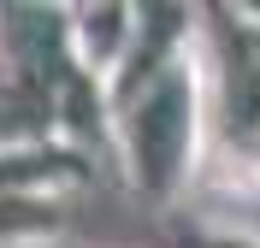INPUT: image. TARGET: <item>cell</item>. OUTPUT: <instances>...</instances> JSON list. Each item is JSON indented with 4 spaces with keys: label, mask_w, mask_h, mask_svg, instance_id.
<instances>
[{
    "label": "cell",
    "mask_w": 260,
    "mask_h": 248,
    "mask_svg": "<svg viewBox=\"0 0 260 248\" xmlns=\"http://www.w3.org/2000/svg\"><path fill=\"white\" fill-rule=\"evenodd\" d=\"M107 154L142 207L172 213L189 201V189L207 178V100L195 48L113 107Z\"/></svg>",
    "instance_id": "1"
},
{
    "label": "cell",
    "mask_w": 260,
    "mask_h": 248,
    "mask_svg": "<svg viewBox=\"0 0 260 248\" xmlns=\"http://www.w3.org/2000/svg\"><path fill=\"white\" fill-rule=\"evenodd\" d=\"M195 59L207 100V178L260 195V6H201Z\"/></svg>",
    "instance_id": "2"
},
{
    "label": "cell",
    "mask_w": 260,
    "mask_h": 248,
    "mask_svg": "<svg viewBox=\"0 0 260 248\" xmlns=\"http://www.w3.org/2000/svg\"><path fill=\"white\" fill-rule=\"evenodd\" d=\"M59 18H65L71 77L113 89V77L124 71L130 48H136V6L130 0H77V6H59Z\"/></svg>",
    "instance_id": "3"
},
{
    "label": "cell",
    "mask_w": 260,
    "mask_h": 248,
    "mask_svg": "<svg viewBox=\"0 0 260 248\" xmlns=\"http://www.w3.org/2000/svg\"><path fill=\"white\" fill-rule=\"evenodd\" d=\"M71 236V195L0 189V248H59Z\"/></svg>",
    "instance_id": "4"
},
{
    "label": "cell",
    "mask_w": 260,
    "mask_h": 248,
    "mask_svg": "<svg viewBox=\"0 0 260 248\" xmlns=\"http://www.w3.org/2000/svg\"><path fill=\"white\" fill-rule=\"evenodd\" d=\"M48 136H59L53 89L18 77V71H0V154L6 148H30V142H48Z\"/></svg>",
    "instance_id": "5"
},
{
    "label": "cell",
    "mask_w": 260,
    "mask_h": 248,
    "mask_svg": "<svg viewBox=\"0 0 260 248\" xmlns=\"http://www.w3.org/2000/svg\"><path fill=\"white\" fill-rule=\"evenodd\" d=\"M183 248H260V231L248 225H219V219H201L183 231Z\"/></svg>",
    "instance_id": "6"
},
{
    "label": "cell",
    "mask_w": 260,
    "mask_h": 248,
    "mask_svg": "<svg viewBox=\"0 0 260 248\" xmlns=\"http://www.w3.org/2000/svg\"><path fill=\"white\" fill-rule=\"evenodd\" d=\"M0 71H6V53H0Z\"/></svg>",
    "instance_id": "7"
}]
</instances>
